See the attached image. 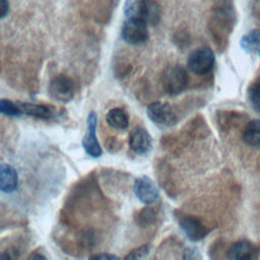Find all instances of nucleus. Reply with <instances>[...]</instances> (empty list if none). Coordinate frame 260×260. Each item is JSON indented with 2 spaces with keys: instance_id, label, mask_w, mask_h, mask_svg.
I'll use <instances>...</instances> for the list:
<instances>
[{
  "instance_id": "6e6552de",
  "label": "nucleus",
  "mask_w": 260,
  "mask_h": 260,
  "mask_svg": "<svg viewBox=\"0 0 260 260\" xmlns=\"http://www.w3.org/2000/svg\"><path fill=\"white\" fill-rule=\"evenodd\" d=\"M178 221L181 230L192 242H198L204 239L209 233V230L206 228V225L193 215H180Z\"/></svg>"
},
{
  "instance_id": "a211bd4d",
  "label": "nucleus",
  "mask_w": 260,
  "mask_h": 260,
  "mask_svg": "<svg viewBox=\"0 0 260 260\" xmlns=\"http://www.w3.org/2000/svg\"><path fill=\"white\" fill-rule=\"evenodd\" d=\"M155 214L156 213H155V210L153 208L146 207V208H143V209H141L137 212L135 220H136L137 224H139L141 226H145V225H148V224H150L154 221Z\"/></svg>"
},
{
  "instance_id": "9b49d317",
  "label": "nucleus",
  "mask_w": 260,
  "mask_h": 260,
  "mask_svg": "<svg viewBox=\"0 0 260 260\" xmlns=\"http://www.w3.org/2000/svg\"><path fill=\"white\" fill-rule=\"evenodd\" d=\"M21 109L22 114H25L27 116L49 121L53 119L56 115L54 109L52 107L41 105V104H35V103H27V102H16Z\"/></svg>"
},
{
  "instance_id": "dca6fc26",
  "label": "nucleus",
  "mask_w": 260,
  "mask_h": 260,
  "mask_svg": "<svg viewBox=\"0 0 260 260\" xmlns=\"http://www.w3.org/2000/svg\"><path fill=\"white\" fill-rule=\"evenodd\" d=\"M243 140L252 147H260V120H252L246 125Z\"/></svg>"
},
{
  "instance_id": "b1692460",
  "label": "nucleus",
  "mask_w": 260,
  "mask_h": 260,
  "mask_svg": "<svg viewBox=\"0 0 260 260\" xmlns=\"http://www.w3.org/2000/svg\"><path fill=\"white\" fill-rule=\"evenodd\" d=\"M47 257L44 256L43 254H39L37 252L35 253H31L29 256H28V259H46Z\"/></svg>"
},
{
  "instance_id": "4be33fe9",
  "label": "nucleus",
  "mask_w": 260,
  "mask_h": 260,
  "mask_svg": "<svg viewBox=\"0 0 260 260\" xmlns=\"http://www.w3.org/2000/svg\"><path fill=\"white\" fill-rule=\"evenodd\" d=\"M90 259H103V260H114V259H119L118 256L110 253H100L95 255L89 256Z\"/></svg>"
},
{
  "instance_id": "9d476101",
  "label": "nucleus",
  "mask_w": 260,
  "mask_h": 260,
  "mask_svg": "<svg viewBox=\"0 0 260 260\" xmlns=\"http://www.w3.org/2000/svg\"><path fill=\"white\" fill-rule=\"evenodd\" d=\"M129 146L138 155L147 154L152 148V138L145 128L136 126L129 134Z\"/></svg>"
},
{
  "instance_id": "423d86ee",
  "label": "nucleus",
  "mask_w": 260,
  "mask_h": 260,
  "mask_svg": "<svg viewBox=\"0 0 260 260\" xmlns=\"http://www.w3.org/2000/svg\"><path fill=\"white\" fill-rule=\"evenodd\" d=\"M98 117L94 112H90L86 118V131L82 138V146L85 152L91 157H100L103 153L102 147L96 138Z\"/></svg>"
},
{
  "instance_id": "1a4fd4ad",
  "label": "nucleus",
  "mask_w": 260,
  "mask_h": 260,
  "mask_svg": "<svg viewBox=\"0 0 260 260\" xmlns=\"http://www.w3.org/2000/svg\"><path fill=\"white\" fill-rule=\"evenodd\" d=\"M49 93L52 99L61 102H69L74 94V85L72 80L65 75L54 77L49 85Z\"/></svg>"
},
{
  "instance_id": "39448f33",
  "label": "nucleus",
  "mask_w": 260,
  "mask_h": 260,
  "mask_svg": "<svg viewBox=\"0 0 260 260\" xmlns=\"http://www.w3.org/2000/svg\"><path fill=\"white\" fill-rule=\"evenodd\" d=\"M121 37L127 44L141 45L148 39L147 24L140 20L126 18L121 28Z\"/></svg>"
},
{
  "instance_id": "f257e3e1",
  "label": "nucleus",
  "mask_w": 260,
  "mask_h": 260,
  "mask_svg": "<svg viewBox=\"0 0 260 260\" xmlns=\"http://www.w3.org/2000/svg\"><path fill=\"white\" fill-rule=\"evenodd\" d=\"M124 14L126 18L140 20L147 25H155L160 19V8L152 0H126Z\"/></svg>"
},
{
  "instance_id": "6ab92c4d",
  "label": "nucleus",
  "mask_w": 260,
  "mask_h": 260,
  "mask_svg": "<svg viewBox=\"0 0 260 260\" xmlns=\"http://www.w3.org/2000/svg\"><path fill=\"white\" fill-rule=\"evenodd\" d=\"M248 99L252 108L260 112V82H255L249 86Z\"/></svg>"
},
{
  "instance_id": "0eeeda50",
  "label": "nucleus",
  "mask_w": 260,
  "mask_h": 260,
  "mask_svg": "<svg viewBox=\"0 0 260 260\" xmlns=\"http://www.w3.org/2000/svg\"><path fill=\"white\" fill-rule=\"evenodd\" d=\"M133 190L137 199L146 205L154 203L159 197V192L155 183L147 176L136 178Z\"/></svg>"
},
{
  "instance_id": "f8f14e48",
  "label": "nucleus",
  "mask_w": 260,
  "mask_h": 260,
  "mask_svg": "<svg viewBox=\"0 0 260 260\" xmlns=\"http://www.w3.org/2000/svg\"><path fill=\"white\" fill-rule=\"evenodd\" d=\"M18 175L15 169L8 164L0 165V189L4 193H12L17 189Z\"/></svg>"
},
{
  "instance_id": "aec40b11",
  "label": "nucleus",
  "mask_w": 260,
  "mask_h": 260,
  "mask_svg": "<svg viewBox=\"0 0 260 260\" xmlns=\"http://www.w3.org/2000/svg\"><path fill=\"white\" fill-rule=\"evenodd\" d=\"M149 253V246L148 245H142L137 248H134L131 250L124 259H142L145 258Z\"/></svg>"
},
{
  "instance_id": "2eb2a0df",
  "label": "nucleus",
  "mask_w": 260,
  "mask_h": 260,
  "mask_svg": "<svg viewBox=\"0 0 260 260\" xmlns=\"http://www.w3.org/2000/svg\"><path fill=\"white\" fill-rule=\"evenodd\" d=\"M107 124L116 130H124L129 125L127 114L120 108L111 109L106 115Z\"/></svg>"
},
{
  "instance_id": "20e7f679",
  "label": "nucleus",
  "mask_w": 260,
  "mask_h": 260,
  "mask_svg": "<svg viewBox=\"0 0 260 260\" xmlns=\"http://www.w3.org/2000/svg\"><path fill=\"white\" fill-rule=\"evenodd\" d=\"M146 114L149 120L161 128H169L174 126L178 118L172 107L167 103L155 102L147 106Z\"/></svg>"
},
{
  "instance_id": "4468645a",
  "label": "nucleus",
  "mask_w": 260,
  "mask_h": 260,
  "mask_svg": "<svg viewBox=\"0 0 260 260\" xmlns=\"http://www.w3.org/2000/svg\"><path fill=\"white\" fill-rule=\"evenodd\" d=\"M241 48L249 54L260 56V28H255L242 37Z\"/></svg>"
},
{
  "instance_id": "f03ea898",
  "label": "nucleus",
  "mask_w": 260,
  "mask_h": 260,
  "mask_svg": "<svg viewBox=\"0 0 260 260\" xmlns=\"http://www.w3.org/2000/svg\"><path fill=\"white\" fill-rule=\"evenodd\" d=\"M189 84L187 70L181 65L168 67L161 76L164 90L170 95H178L186 90Z\"/></svg>"
},
{
  "instance_id": "f3484780",
  "label": "nucleus",
  "mask_w": 260,
  "mask_h": 260,
  "mask_svg": "<svg viewBox=\"0 0 260 260\" xmlns=\"http://www.w3.org/2000/svg\"><path fill=\"white\" fill-rule=\"evenodd\" d=\"M0 113L8 117H19L22 114L17 103H13L6 99L0 100Z\"/></svg>"
},
{
  "instance_id": "5701e85b",
  "label": "nucleus",
  "mask_w": 260,
  "mask_h": 260,
  "mask_svg": "<svg viewBox=\"0 0 260 260\" xmlns=\"http://www.w3.org/2000/svg\"><path fill=\"white\" fill-rule=\"evenodd\" d=\"M0 16L1 18H5L9 13V2L8 0H0Z\"/></svg>"
},
{
  "instance_id": "412c9836",
  "label": "nucleus",
  "mask_w": 260,
  "mask_h": 260,
  "mask_svg": "<svg viewBox=\"0 0 260 260\" xmlns=\"http://www.w3.org/2000/svg\"><path fill=\"white\" fill-rule=\"evenodd\" d=\"M183 259H190V260L201 259V255L199 250L196 247H188L187 249H185L183 253Z\"/></svg>"
},
{
  "instance_id": "ddd939ff",
  "label": "nucleus",
  "mask_w": 260,
  "mask_h": 260,
  "mask_svg": "<svg viewBox=\"0 0 260 260\" xmlns=\"http://www.w3.org/2000/svg\"><path fill=\"white\" fill-rule=\"evenodd\" d=\"M255 256V247L248 241H239L231 246L228 258L232 260H249Z\"/></svg>"
},
{
  "instance_id": "7ed1b4c3",
  "label": "nucleus",
  "mask_w": 260,
  "mask_h": 260,
  "mask_svg": "<svg viewBox=\"0 0 260 260\" xmlns=\"http://www.w3.org/2000/svg\"><path fill=\"white\" fill-rule=\"evenodd\" d=\"M214 62V54L209 48H199L189 55L187 67L194 74L204 75L213 68Z\"/></svg>"
}]
</instances>
